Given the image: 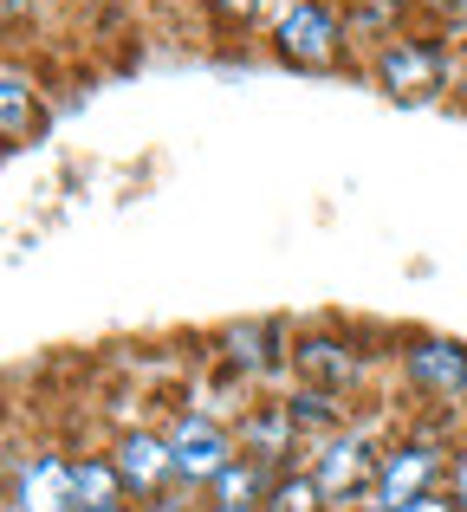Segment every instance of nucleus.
Masks as SVG:
<instances>
[{"mask_svg":"<svg viewBox=\"0 0 467 512\" xmlns=\"http://www.w3.org/2000/svg\"><path fill=\"white\" fill-rule=\"evenodd\" d=\"M0 85H7V143L20 150V143H26V137L39 130V98H33V78H26V65L13 59Z\"/></svg>","mask_w":467,"mask_h":512,"instance_id":"2eb2a0df","label":"nucleus"},{"mask_svg":"<svg viewBox=\"0 0 467 512\" xmlns=\"http://www.w3.org/2000/svg\"><path fill=\"white\" fill-rule=\"evenodd\" d=\"M195 512H253V506H215V500H202Z\"/></svg>","mask_w":467,"mask_h":512,"instance_id":"b1692460","label":"nucleus"},{"mask_svg":"<svg viewBox=\"0 0 467 512\" xmlns=\"http://www.w3.org/2000/svg\"><path fill=\"white\" fill-rule=\"evenodd\" d=\"M195 506H202V500H195V493H182V487H176V493H156V500H143L137 512H195Z\"/></svg>","mask_w":467,"mask_h":512,"instance_id":"6ab92c4d","label":"nucleus"},{"mask_svg":"<svg viewBox=\"0 0 467 512\" xmlns=\"http://www.w3.org/2000/svg\"><path fill=\"white\" fill-rule=\"evenodd\" d=\"M85 512H137L130 500H104V506H85Z\"/></svg>","mask_w":467,"mask_h":512,"instance_id":"4be33fe9","label":"nucleus"},{"mask_svg":"<svg viewBox=\"0 0 467 512\" xmlns=\"http://www.w3.org/2000/svg\"><path fill=\"white\" fill-rule=\"evenodd\" d=\"M7 512H85L78 500V454L33 441L7 454Z\"/></svg>","mask_w":467,"mask_h":512,"instance_id":"39448f33","label":"nucleus"},{"mask_svg":"<svg viewBox=\"0 0 467 512\" xmlns=\"http://www.w3.org/2000/svg\"><path fill=\"white\" fill-rule=\"evenodd\" d=\"M461 409H467V402H461Z\"/></svg>","mask_w":467,"mask_h":512,"instance_id":"a878e982","label":"nucleus"},{"mask_svg":"<svg viewBox=\"0 0 467 512\" xmlns=\"http://www.w3.org/2000/svg\"><path fill=\"white\" fill-rule=\"evenodd\" d=\"M266 39H273V59L292 72H338L351 46V13H338L331 0H286Z\"/></svg>","mask_w":467,"mask_h":512,"instance_id":"f03ea898","label":"nucleus"},{"mask_svg":"<svg viewBox=\"0 0 467 512\" xmlns=\"http://www.w3.org/2000/svg\"><path fill=\"white\" fill-rule=\"evenodd\" d=\"M448 72H455V59H448V46L435 33H390V39H377V52H370V78H377V91L396 98V104L442 98Z\"/></svg>","mask_w":467,"mask_h":512,"instance_id":"7ed1b4c3","label":"nucleus"},{"mask_svg":"<svg viewBox=\"0 0 467 512\" xmlns=\"http://www.w3.org/2000/svg\"><path fill=\"white\" fill-rule=\"evenodd\" d=\"M442 493L467 512V441H455V461H448V487H442Z\"/></svg>","mask_w":467,"mask_h":512,"instance_id":"a211bd4d","label":"nucleus"},{"mask_svg":"<svg viewBox=\"0 0 467 512\" xmlns=\"http://www.w3.org/2000/svg\"><path fill=\"white\" fill-rule=\"evenodd\" d=\"M163 435H169V461H176V487H182V493H195V500H202L208 480H215L221 467H228L234 454H240L234 422H221L215 409H176Z\"/></svg>","mask_w":467,"mask_h":512,"instance_id":"423d86ee","label":"nucleus"},{"mask_svg":"<svg viewBox=\"0 0 467 512\" xmlns=\"http://www.w3.org/2000/svg\"><path fill=\"white\" fill-rule=\"evenodd\" d=\"M221 363H228L234 376H247V383H260V376H286L292 370V338L279 318H240V325L221 331Z\"/></svg>","mask_w":467,"mask_h":512,"instance_id":"9b49d317","label":"nucleus"},{"mask_svg":"<svg viewBox=\"0 0 467 512\" xmlns=\"http://www.w3.org/2000/svg\"><path fill=\"white\" fill-rule=\"evenodd\" d=\"M344 13H351V26L364 20V26H377V33L390 39V33H396V20H403V0H351Z\"/></svg>","mask_w":467,"mask_h":512,"instance_id":"f3484780","label":"nucleus"},{"mask_svg":"<svg viewBox=\"0 0 467 512\" xmlns=\"http://www.w3.org/2000/svg\"><path fill=\"white\" fill-rule=\"evenodd\" d=\"M396 370H403V383L416 389L429 409H455V402H467V344L448 338V331H403Z\"/></svg>","mask_w":467,"mask_h":512,"instance_id":"0eeeda50","label":"nucleus"},{"mask_svg":"<svg viewBox=\"0 0 467 512\" xmlns=\"http://www.w3.org/2000/svg\"><path fill=\"white\" fill-rule=\"evenodd\" d=\"M422 13H429V20H461L467 13V0H416Z\"/></svg>","mask_w":467,"mask_h":512,"instance_id":"aec40b11","label":"nucleus"},{"mask_svg":"<svg viewBox=\"0 0 467 512\" xmlns=\"http://www.w3.org/2000/svg\"><path fill=\"white\" fill-rule=\"evenodd\" d=\"M305 467H312V480L325 487L331 512H351L364 506L370 493H377V467H383V441L370 435V428H338V435L312 441V454H305Z\"/></svg>","mask_w":467,"mask_h":512,"instance_id":"20e7f679","label":"nucleus"},{"mask_svg":"<svg viewBox=\"0 0 467 512\" xmlns=\"http://www.w3.org/2000/svg\"><path fill=\"white\" fill-rule=\"evenodd\" d=\"M78 500H85V506L124 500V480H117V467H111V454H104V448L78 454Z\"/></svg>","mask_w":467,"mask_h":512,"instance_id":"dca6fc26","label":"nucleus"},{"mask_svg":"<svg viewBox=\"0 0 467 512\" xmlns=\"http://www.w3.org/2000/svg\"><path fill=\"white\" fill-rule=\"evenodd\" d=\"M234 441H240V454H253V461H260V467H273V474H286V467H292V454H299V448H312V441L299 435V422H292L286 396L240 402V415H234Z\"/></svg>","mask_w":467,"mask_h":512,"instance_id":"1a4fd4ad","label":"nucleus"},{"mask_svg":"<svg viewBox=\"0 0 467 512\" xmlns=\"http://www.w3.org/2000/svg\"><path fill=\"white\" fill-rule=\"evenodd\" d=\"M273 480H279L273 467H260L253 454H234V461L221 467L215 480H208L202 500H215V506H253V512H260V506H266V493H273Z\"/></svg>","mask_w":467,"mask_h":512,"instance_id":"ddd939ff","label":"nucleus"},{"mask_svg":"<svg viewBox=\"0 0 467 512\" xmlns=\"http://www.w3.org/2000/svg\"><path fill=\"white\" fill-rule=\"evenodd\" d=\"M357 376H364V350H357L351 338H331V331H292V383L351 396Z\"/></svg>","mask_w":467,"mask_h":512,"instance_id":"9d476101","label":"nucleus"},{"mask_svg":"<svg viewBox=\"0 0 467 512\" xmlns=\"http://www.w3.org/2000/svg\"><path fill=\"white\" fill-rule=\"evenodd\" d=\"M396 512H461L448 493H422V500H409V506H396Z\"/></svg>","mask_w":467,"mask_h":512,"instance_id":"412c9836","label":"nucleus"},{"mask_svg":"<svg viewBox=\"0 0 467 512\" xmlns=\"http://www.w3.org/2000/svg\"><path fill=\"white\" fill-rule=\"evenodd\" d=\"M26 20V0H7V26H20Z\"/></svg>","mask_w":467,"mask_h":512,"instance_id":"5701e85b","label":"nucleus"},{"mask_svg":"<svg viewBox=\"0 0 467 512\" xmlns=\"http://www.w3.org/2000/svg\"><path fill=\"white\" fill-rule=\"evenodd\" d=\"M111 467H117V480H124V500L130 506H143V500H156V493H176V461H169V435L163 428H143V422H130V428H117L111 435Z\"/></svg>","mask_w":467,"mask_h":512,"instance_id":"6e6552de","label":"nucleus"},{"mask_svg":"<svg viewBox=\"0 0 467 512\" xmlns=\"http://www.w3.org/2000/svg\"><path fill=\"white\" fill-rule=\"evenodd\" d=\"M351 512H390V506H377V500H364V506H351Z\"/></svg>","mask_w":467,"mask_h":512,"instance_id":"393cba45","label":"nucleus"},{"mask_svg":"<svg viewBox=\"0 0 467 512\" xmlns=\"http://www.w3.org/2000/svg\"><path fill=\"white\" fill-rule=\"evenodd\" d=\"M260 512H331V500H325V487L312 480V467H286V474L273 480V493H266V506Z\"/></svg>","mask_w":467,"mask_h":512,"instance_id":"4468645a","label":"nucleus"},{"mask_svg":"<svg viewBox=\"0 0 467 512\" xmlns=\"http://www.w3.org/2000/svg\"><path fill=\"white\" fill-rule=\"evenodd\" d=\"M286 409H292V422H299L305 441H325V435H338V428H351V396H331V389H312V383H292Z\"/></svg>","mask_w":467,"mask_h":512,"instance_id":"f8f14e48","label":"nucleus"},{"mask_svg":"<svg viewBox=\"0 0 467 512\" xmlns=\"http://www.w3.org/2000/svg\"><path fill=\"white\" fill-rule=\"evenodd\" d=\"M448 461H455V435H448V409H435L429 422L403 428L396 441H383V467H377V506H409L422 493L448 487Z\"/></svg>","mask_w":467,"mask_h":512,"instance_id":"f257e3e1","label":"nucleus"}]
</instances>
